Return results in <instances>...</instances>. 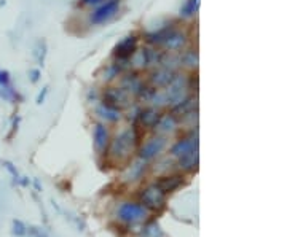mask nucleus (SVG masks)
I'll list each match as a JSON object with an SVG mask.
<instances>
[{"mask_svg": "<svg viewBox=\"0 0 287 237\" xmlns=\"http://www.w3.org/2000/svg\"><path fill=\"white\" fill-rule=\"evenodd\" d=\"M131 104V99L128 91H124L123 88H109L104 93V105L118 110V108L128 107Z\"/></svg>", "mask_w": 287, "mask_h": 237, "instance_id": "f257e3e1", "label": "nucleus"}, {"mask_svg": "<svg viewBox=\"0 0 287 237\" xmlns=\"http://www.w3.org/2000/svg\"><path fill=\"white\" fill-rule=\"evenodd\" d=\"M136 139L131 132H123L120 137H117L110 146V153L113 157H118V160H124L128 157L132 151V140Z\"/></svg>", "mask_w": 287, "mask_h": 237, "instance_id": "f03ea898", "label": "nucleus"}, {"mask_svg": "<svg viewBox=\"0 0 287 237\" xmlns=\"http://www.w3.org/2000/svg\"><path fill=\"white\" fill-rule=\"evenodd\" d=\"M118 215H120V218L124 221L136 223V221H140L144 216L147 215V210L144 209L142 205H137V204H123L118 210Z\"/></svg>", "mask_w": 287, "mask_h": 237, "instance_id": "7ed1b4c3", "label": "nucleus"}, {"mask_svg": "<svg viewBox=\"0 0 287 237\" xmlns=\"http://www.w3.org/2000/svg\"><path fill=\"white\" fill-rule=\"evenodd\" d=\"M120 7V2L118 0H107L101 8H98L96 12L93 13L91 16V21L94 24H101L104 21H107V19H110L115 13H117V10Z\"/></svg>", "mask_w": 287, "mask_h": 237, "instance_id": "20e7f679", "label": "nucleus"}, {"mask_svg": "<svg viewBox=\"0 0 287 237\" xmlns=\"http://www.w3.org/2000/svg\"><path fill=\"white\" fill-rule=\"evenodd\" d=\"M142 202L150 209H161L163 204H165V193L158 186H150L142 193Z\"/></svg>", "mask_w": 287, "mask_h": 237, "instance_id": "39448f33", "label": "nucleus"}, {"mask_svg": "<svg viewBox=\"0 0 287 237\" xmlns=\"http://www.w3.org/2000/svg\"><path fill=\"white\" fill-rule=\"evenodd\" d=\"M137 51V37H128L126 40H123L117 49H115V56L120 61H128V59Z\"/></svg>", "mask_w": 287, "mask_h": 237, "instance_id": "423d86ee", "label": "nucleus"}, {"mask_svg": "<svg viewBox=\"0 0 287 237\" xmlns=\"http://www.w3.org/2000/svg\"><path fill=\"white\" fill-rule=\"evenodd\" d=\"M172 80H174V73L169 68H160V70L153 72L150 76V83L153 85V88H166Z\"/></svg>", "mask_w": 287, "mask_h": 237, "instance_id": "0eeeda50", "label": "nucleus"}, {"mask_svg": "<svg viewBox=\"0 0 287 237\" xmlns=\"http://www.w3.org/2000/svg\"><path fill=\"white\" fill-rule=\"evenodd\" d=\"M165 143H166V140L163 139V137H157V139H152L149 143L144 145L142 151H140V157H142V160H150V157L157 156V154L163 150Z\"/></svg>", "mask_w": 287, "mask_h": 237, "instance_id": "6e6552de", "label": "nucleus"}, {"mask_svg": "<svg viewBox=\"0 0 287 237\" xmlns=\"http://www.w3.org/2000/svg\"><path fill=\"white\" fill-rule=\"evenodd\" d=\"M144 88H146V86H144V82L140 80V76L136 75V73H131V75L123 78V90L124 91L139 96Z\"/></svg>", "mask_w": 287, "mask_h": 237, "instance_id": "1a4fd4ad", "label": "nucleus"}, {"mask_svg": "<svg viewBox=\"0 0 287 237\" xmlns=\"http://www.w3.org/2000/svg\"><path fill=\"white\" fill-rule=\"evenodd\" d=\"M193 150H196V140L195 139H184V140H179L174 146H172L171 153L176 157H182V156L188 154Z\"/></svg>", "mask_w": 287, "mask_h": 237, "instance_id": "9d476101", "label": "nucleus"}, {"mask_svg": "<svg viewBox=\"0 0 287 237\" xmlns=\"http://www.w3.org/2000/svg\"><path fill=\"white\" fill-rule=\"evenodd\" d=\"M185 35L180 34V32H176L172 31L166 40L163 42V45H165L166 49H169V51H177V49H182V46L185 45Z\"/></svg>", "mask_w": 287, "mask_h": 237, "instance_id": "9b49d317", "label": "nucleus"}, {"mask_svg": "<svg viewBox=\"0 0 287 237\" xmlns=\"http://www.w3.org/2000/svg\"><path fill=\"white\" fill-rule=\"evenodd\" d=\"M182 185V177L180 175H172V177H163V179L158 180V183L155 186L163 191V193H168V191H172L179 188Z\"/></svg>", "mask_w": 287, "mask_h": 237, "instance_id": "f8f14e48", "label": "nucleus"}, {"mask_svg": "<svg viewBox=\"0 0 287 237\" xmlns=\"http://www.w3.org/2000/svg\"><path fill=\"white\" fill-rule=\"evenodd\" d=\"M107 143H109V132L105 129V126L98 124L94 129V145L99 151H104L107 148Z\"/></svg>", "mask_w": 287, "mask_h": 237, "instance_id": "ddd939ff", "label": "nucleus"}, {"mask_svg": "<svg viewBox=\"0 0 287 237\" xmlns=\"http://www.w3.org/2000/svg\"><path fill=\"white\" fill-rule=\"evenodd\" d=\"M155 129L160 134H169L176 129V118L174 115H166V116H160L158 123L155 124Z\"/></svg>", "mask_w": 287, "mask_h": 237, "instance_id": "4468645a", "label": "nucleus"}, {"mask_svg": "<svg viewBox=\"0 0 287 237\" xmlns=\"http://www.w3.org/2000/svg\"><path fill=\"white\" fill-rule=\"evenodd\" d=\"M140 123L144 126H147V127H152V126H155L160 120V113L155 112V110H146V112H142L140 113Z\"/></svg>", "mask_w": 287, "mask_h": 237, "instance_id": "2eb2a0df", "label": "nucleus"}, {"mask_svg": "<svg viewBox=\"0 0 287 237\" xmlns=\"http://www.w3.org/2000/svg\"><path fill=\"white\" fill-rule=\"evenodd\" d=\"M196 164H198V150H193L180 157V166L184 169H193V167H196Z\"/></svg>", "mask_w": 287, "mask_h": 237, "instance_id": "dca6fc26", "label": "nucleus"}, {"mask_svg": "<svg viewBox=\"0 0 287 237\" xmlns=\"http://www.w3.org/2000/svg\"><path fill=\"white\" fill-rule=\"evenodd\" d=\"M98 113L104 118V120H107V121H117V120H120L118 110H113V108H109V107H105V105H102L99 108Z\"/></svg>", "mask_w": 287, "mask_h": 237, "instance_id": "f3484780", "label": "nucleus"}, {"mask_svg": "<svg viewBox=\"0 0 287 237\" xmlns=\"http://www.w3.org/2000/svg\"><path fill=\"white\" fill-rule=\"evenodd\" d=\"M144 163L142 161H139V163H134L132 166H131V169H129V172H128V175H126V179L128 180H136L137 177L142 174V171H144Z\"/></svg>", "mask_w": 287, "mask_h": 237, "instance_id": "a211bd4d", "label": "nucleus"}, {"mask_svg": "<svg viewBox=\"0 0 287 237\" xmlns=\"http://www.w3.org/2000/svg\"><path fill=\"white\" fill-rule=\"evenodd\" d=\"M182 62L187 64V65H190V67H196L198 57H196V54H195L193 51H188L185 56H182V59H180V64H182Z\"/></svg>", "mask_w": 287, "mask_h": 237, "instance_id": "6ab92c4d", "label": "nucleus"}, {"mask_svg": "<svg viewBox=\"0 0 287 237\" xmlns=\"http://www.w3.org/2000/svg\"><path fill=\"white\" fill-rule=\"evenodd\" d=\"M196 5H198V0H190V2L185 5V8H184V13L185 16H190V15H193L195 13V10H196Z\"/></svg>", "mask_w": 287, "mask_h": 237, "instance_id": "aec40b11", "label": "nucleus"}, {"mask_svg": "<svg viewBox=\"0 0 287 237\" xmlns=\"http://www.w3.org/2000/svg\"><path fill=\"white\" fill-rule=\"evenodd\" d=\"M146 235L147 237H161V229L158 228L157 224H153V226H149V228L146 229Z\"/></svg>", "mask_w": 287, "mask_h": 237, "instance_id": "412c9836", "label": "nucleus"}, {"mask_svg": "<svg viewBox=\"0 0 287 237\" xmlns=\"http://www.w3.org/2000/svg\"><path fill=\"white\" fill-rule=\"evenodd\" d=\"M102 0H82V4L83 5H86V7H91V5H98V4H101Z\"/></svg>", "mask_w": 287, "mask_h": 237, "instance_id": "4be33fe9", "label": "nucleus"}]
</instances>
